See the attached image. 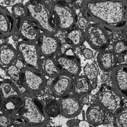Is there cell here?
<instances>
[{
  "instance_id": "25",
  "label": "cell",
  "mask_w": 127,
  "mask_h": 127,
  "mask_svg": "<svg viewBox=\"0 0 127 127\" xmlns=\"http://www.w3.org/2000/svg\"><path fill=\"white\" fill-rule=\"evenodd\" d=\"M45 111L49 117H55L60 114L59 101L54 99H48L44 105Z\"/></svg>"
},
{
  "instance_id": "5",
  "label": "cell",
  "mask_w": 127,
  "mask_h": 127,
  "mask_svg": "<svg viewBox=\"0 0 127 127\" xmlns=\"http://www.w3.org/2000/svg\"><path fill=\"white\" fill-rule=\"evenodd\" d=\"M21 85L29 93L37 95L46 86L47 79L39 70L25 66L21 70Z\"/></svg>"
},
{
  "instance_id": "26",
  "label": "cell",
  "mask_w": 127,
  "mask_h": 127,
  "mask_svg": "<svg viewBox=\"0 0 127 127\" xmlns=\"http://www.w3.org/2000/svg\"><path fill=\"white\" fill-rule=\"evenodd\" d=\"M115 126L118 127H127V107L119 110L114 115Z\"/></svg>"
},
{
  "instance_id": "44",
  "label": "cell",
  "mask_w": 127,
  "mask_h": 127,
  "mask_svg": "<svg viewBox=\"0 0 127 127\" xmlns=\"http://www.w3.org/2000/svg\"><path fill=\"white\" fill-rule=\"evenodd\" d=\"M0 109H1V108H0Z\"/></svg>"
},
{
  "instance_id": "36",
  "label": "cell",
  "mask_w": 127,
  "mask_h": 127,
  "mask_svg": "<svg viewBox=\"0 0 127 127\" xmlns=\"http://www.w3.org/2000/svg\"><path fill=\"white\" fill-rule=\"evenodd\" d=\"M78 127H90L93 126L90 123H89L87 121L83 120L81 121H79L78 126Z\"/></svg>"
},
{
  "instance_id": "19",
  "label": "cell",
  "mask_w": 127,
  "mask_h": 127,
  "mask_svg": "<svg viewBox=\"0 0 127 127\" xmlns=\"http://www.w3.org/2000/svg\"><path fill=\"white\" fill-rule=\"evenodd\" d=\"M97 62L102 70L105 72L111 71L117 65V58L114 52L103 51L98 54Z\"/></svg>"
},
{
  "instance_id": "9",
  "label": "cell",
  "mask_w": 127,
  "mask_h": 127,
  "mask_svg": "<svg viewBox=\"0 0 127 127\" xmlns=\"http://www.w3.org/2000/svg\"><path fill=\"white\" fill-rule=\"evenodd\" d=\"M15 33L22 40L36 43L40 35V29L28 16L16 20Z\"/></svg>"
},
{
  "instance_id": "11",
  "label": "cell",
  "mask_w": 127,
  "mask_h": 127,
  "mask_svg": "<svg viewBox=\"0 0 127 127\" xmlns=\"http://www.w3.org/2000/svg\"><path fill=\"white\" fill-rule=\"evenodd\" d=\"M60 114L67 118H72L80 113L82 103L76 96L69 95L59 98Z\"/></svg>"
},
{
  "instance_id": "31",
  "label": "cell",
  "mask_w": 127,
  "mask_h": 127,
  "mask_svg": "<svg viewBox=\"0 0 127 127\" xmlns=\"http://www.w3.org/2000/svg\"><path fill=\"white\" fill-rule=\"evenodd\" d=\"M76 22L79 28L82 29H85L90 24V21L81 12L77 17Z\"/></svg>"
},
{
  "instance_id": "23",
  "label": "cell",
  "mask_w": 127,
  "mask_h": 127,
  "mask_svg": "<svg viewBox=\"0 0 127 127\" xmlns=\"http://www.w3.org/2000/svg\"><path fill=\"white\" fill-rule=\"evenodd\" d=\"M66 40L73 47H78L82 45L84 39V31L80 28H72L66 33Z\"/></svg>"
},
{
  "instance_id": "42",
  "label": "cell",
  "mask_w": 127,
  "mask_h": 127,
  "mask_svg": "<svg viewBox=\"0 0 127 127\" xmlns=\"http://www.w3.org/2000/svg\"><path fill=\"white\" fill-rule=\"evenodd\" d=\"M3 101V99L2 98V97L1 95V94L0 93V108H1V105L2 104Z\"/></svg>"
},
{
  "instance_id": "1",
  "label": "cell",
  "mask_w": 127,
  "mask_h": 127,
  "mask_svg": "<svg viewBox=\"0 0 127 127\" xmlns=\"http://www.w3.org/2000/svg\"><path fill=\"white\" fill-rule=\"evenodd\" d=\"M81 12L90 21L118 31L127 26V0H84Z\"/></svg>"
},
{
  "instance_id": "34",
  "label": "cell",
  "mask_w": 127,
  "mask_h": 127,
  "mask_svg": "<svg viewBox=\"0 0 127 127\" xmlns=\"http://www.w3.org/2000/svg\"><path fill=\"white\" fill-rule=\"evenodd\" d=\"M0 77L2 79H10L7 73H6L5 69L2 68L1 67H0Z\"/></svg>"
},
{
  "instance_id": "13",
  "label": "cell",
  "mask_w": 127,
  "mask_h": 127,
  "mask_svg": "<svg viewBox=\"0 0 127 127\" xmlns=\"http://www.w3.org/2000/svg\"><path fill=\"white\" fill-rule=\"evenodd\" d=\"M73 77L66 72H61L53 82L51 91L55 97L60 98L65 96L72 89Z\"/></svg>"
},
{
  "instance_id": "4",
  "label": "cell",
  "mask_w": 127,
  "mask_h": 127,
  "mask_svg": "<svg viewBox=\"0 0 127 127\" xmlns=\"http://www.w3.org/2000/svg\"><path fill=\"white\" fill-rule=\"evenodd\" d=\"M51 10L53 23L57 29L68 31L76 23L77 15L74 8L66 3H53Z\"/></svg>"
},
{
  "instance_id": "41",
  "label": "cell",
  "mask_w": 127,
  "mask_h": 127,
  "mask_svg": "<svg viewBox=\"0 0 127 127\" xmlns=\"http://www.w3.org/2000/svg\"><path fill=\"white\" fill-rule=\"evenodd\" d=\"M124 58L122 56H120L117 58V62L119 61V63H121L124 61Z\"/></svg>"
},
{
  "instance_id": "14",
  "label": "cell",
  "mask_w": 127,
  "mask_h": 127,
  "mask_svg": "<svg viewBox=\"0 0 127 127\" xmlns=\"http://www.w3.org/2000/svg\"><path fill=\"white\" fill-rule=\"evenodd\" d=\"M56 61L64 72L74 77L79 75L81 70L80 62L74 53H64L58 57Z\"/></svg>"
},
{
  "instance_id": "21",
  "label": "cell",
  "mask_w": 127,
  "mask_h": 127,
  "mask_svg": "<svg viewBox=\"0 0 127 127\" xmlns=\"http://www.w3.org/2000/svg\"><path fill=\"white\" fill-rule=\"evenodd\" d=\"M0 93L3 100L11 97L20 96L21 93L18 85L10 79L0 81Z\"/></svg>"
},
{
  "instance_id": "45",
  "label": "cell",
  "mask_w": 127,
  "mask_h": 127,
  "mask_svg": "<svg viewBox=\"0 0 127 127\" xmlns=\"http://www.w3.org/2000/svg\"></svg>"
},
{
  "instance_id": "7",
  "label": "cell",
  "mask_w": 127,
  "mask_h": 127,
  "mask_svg": "<svg viewBox=\"0 0 127 127\" xmlns=\"http://www.w3.org/2000/svg\"><path fill=\"white\" fill-rule=\"evenodd\" d=\"M85 29V39L93 49L102 50L109 45L108 33L102 26L94 23L89 24Z\"/></svg>"
},
{
  "instance_id": "43",
  "label": "cell",
  "mask_w": 127,
  "mask_h": 127,
  "mask_svg": "<svg viewBox=\"0 0 127 127\" xmlns=\"http://www.w3.org/2000/svg\"><path fill=\"white\" fill-rule=\"evenodd\" d=\"M31 0V1H36V0Z\"/></svg>"
},
{
  "instance_id": "22",
  "label": "cell",
  "mask_w": 127,
  "mask_h": 127,
  "mask_svg": "<svg viewBox=\"0 0 127 127\" xmlns=\"http://www.w3.org/2000/svg\"><path fill=\"white\" fill-rule=\"evenodd\" d=\"M22 104V100L21 96L8 98L3 100L0 111L11 115L14 119Z\"/></svg>"
},
{
  "instance_id": "20",
  "label": "cell",
  "mask_w": 127,
  "mask_h": 127,
  "mask_svg": "<svg viewBox=\"0 0 127 127\" xmlns=\"http://www.w3.org/2000/svg\"><path fill=\"white\" fill-rule=\"evenodd\" d=\"M92 88V83L85 75H77L74 77L72 90L76 95L83 96L87 95Z\"/></svg>"
},
{
  "instance_id": "3",
  "label": "cell",
  "mask_w": 127,
  "mask_h": 127,
  "mask_svg": "<svg viewBox=\"0 0 127 127\" xmlns=\"http://www.w3.org/2000/svg\"><path fill=\"white\" fill-rule=\"evenodd\" d=\"M25 6L28 16L36 22L40 30L50 34L57 33L58 29L52 20L51 8L46 2L40 0H29Z\"/></svg>"
},
{
  "instance_id": "12",
  "label": "cell",
  "mask_w": 127,
  "mask_h": 127,
  "mask_svg": "<svg viewBox=\"0 0 127 127\" xmlns=\"http://www.w3.org/2000/svg\"><path fill=\"white\" fill-rule=\"evenodd\" d=\"M111 71L114 89L120 96L127 97V64L116 66Z\"/></svg>"
},
{
  "instance_id": "35",
  "label": "cell",
  "mask_w": 127,
  "mask_h": 127,
  "mask_svg": "<svg viewBox=\"0 0 127 127\" xmlns=\"http://www.w3.org/2000/svg\"><path fill=\"white\" fill-rule=\"evenodd\" d=\"M79 122V120L77 119H72L68 121L66 123V125L69 127H75L78 126Z\"/></svg>"
},
{
  "instance_id": "6",
  "label": "cell",
  "mask_w": 127,
  "mask_h": 127,
  "mask_svg": "<svg viewBox=\"0 0 127 127\" xmlns=\"http://www.w3.org/2000/svg\"><path fill=\"white\" fill-rule=\"evenodd\" d=\"M97 99L99 104L110 114L114 115L122 105L121 96L109 85L103 84L97 94Z\"/></svg>"
},
{
  "instance_id": "27",
  "label": "cell",
  "mask_w": 127,
  "mask_h": 127,
  "mask_svg": "<svg viewBox=\"0 0 127 127\" xmlns=\"http://www.w3.org/2000/svg\"><path fill=\"white\" fill-rule=\"evenodd\" d=\"M6 72L10 78L17 85H21V70L14 64L9 66L5 69Z\"/></svg>"
},
{
  "instance_id": "32",
  "label": "cell",
  "mask_w": 127,
  "mask_h": 127,
  "mask_svg": "<svg viewBox=\"0 0 127 127\" xmlns=\"http://www.w3.org/2000/svg\"><path fill=\"white\" fill-rule=\"evenodd\" d=\"M82 55L87 60H90L94 57V54L92 51L88 48H84L83 49Z\"/></svg>"
},
{
  "instance_id": "16",
  "label": "cell",
  "mask_w": 127,
  "mask_h": 127,
  "mask_svg": "<svg viewBox=\"0 0 127 127\" xmlns=\"http://www.w3.org/2000/svg\"><path fill=\"white\" fill-rule=\"evenodd\" d=\"M18 54L16 48L9 44L4 43L0 45V67L5 69L13 64Z\"/></svg>"
},
{
  "instance_id": "2",
  "label": "cell",
  "mask_w": 127,
  "mask_h": 127,
  "mask_svg": "<svg viewBox=\"0 0 127 127\" xmlns=\"http://www.w3.org/2000/svg\"><path fill=\"white\" fill-rule=\"evenodd\" d=\"M22 104L14 120L19 119L26 127H41L47 125L50 117L46 113L44 105L36 95L27 91L21 94Z\"/></svg>"
},
{
  "instance_id": "15",
  "label": "cell",
  "mask_w": 127,
  "mask_h": 127,
  "mask_svg": "<svg viewBox=\"0 0 127 127\" xmlns=\"http://www.w3.org/2000/svg\"><path fill=\"white\" fill-rule=\"evenodd\" d=\"M16 19L6 8L0 5V38H7L15 33Z\"/></svg>"
},
{
  "instance_id": "8",
  "label": "cell",
  "mask_w": 127,
  "mask_h": 127,
  "mask_svg": "<svg viewBox=\"0 0 127 127\" xmlns=\"http://www.w3.org/2000/svg\"><path fill=\"white\" fill-rule=\"evenodd\" d=\"M16 49L19 57L22 59L25 66L39 70V64L41 56L36 43L21 40L17 43Z\"/></svg>"
},
{
  "instance_id": "28",
  "label": "cell",
  "mask_w": 127,
  "mask_h": 127,
  "mask_svg": "<svg viewBox=\"0 0 127 127\" xmlns=\"http://www.w3.org/2000/svg\"><path fill=\"white\" fill-rule=\"evenodd\" d=\"M11 13L16 20L28 16L25 6L21 3H17L12 6Z\"/></svg>"
},
{
  "instance_id": "40",
  "label": "cell",
  "mask_w": 127,
  "mask_h": 127,
  "mask_svg": "<svg viewBox=\"0 0 127 127\" xmlns=\"http://www.w3.org/2000/svg\"><path fill=\"white\" fill-rule=\"evenodd\" d=\"M101 79H102L103 81H107V80L108 79L109 76H108V75H107V74H103V75H102L101 76Z\"/></svg>"
},
{
  "instance_id": "38",
  "label": "cell",
  "mask_w": 127,
  "mask_h": 127,
  "mask_svg": "<svg viewBox=\"0 0 127 127\" xmlns=\"http://www.w3.org/2000/svg\"><path fill=\"white\" fill-rule=\"evenodd\" d=\"M83 98L82 99V100H81L82 101V104H87L89 102V96L87 95H85L84 96H83Z\"/></svg>"
},
{
  "instance_id": "24",
  "label": "cell",
  "mask_w": 127,
  "mask_h": 127,
  "mask_svg": "<svg viewBox=\"0 0 127 127\" xmlns=\"http://www.w3.org/2000/svg\"><path fill=\"white\" fill-rule=\"evenodd\" d=\"M84 75L89 79V80L93 84H96L98 75V69L97 64L95 62L87 63L83 68Z\"/></svg>"
},
{
  "instance_id": "29",
  "label": "cell",
  "mask_w": 127,
  "mask_h": 127,
  "mask_svg": "<svg viewBox=\"0 0 127 127\" xmlns=\"http://www.w3.org/2000/svg\"><path fill=\"white\" fill-rule=\"evenodd\" d=\"M13 118L10 115L0 111V127H9L13 126Z\"/></svg>"
},
{
  "instance_id": "37",
  "label": "cell",
  "mask_w": 127,
  "mask_h": 127,
  "mask_svg": "<svg viewBox=\"0 0 127 127\" xmlns=\"http://www.w3.org/2000/svg\"><path fill=\"white\" fill-rule=\"evenodd\" d=\"M75 0H51V1L53 3L56 2H62V3H72Z\"/></svg>"
},
{
  "instance_id": "10",
  "label": "cell",
  "mask_w": 127,
  "mask_h": 127,
  "mask_svg": "<svg viewBox=\"0 0 127 127\" xmlns=\"http://www.w3.org/2000/svg\"><path fill=\"white\" fill-rule=\"evenodd\" d=\"M36 44L41 57H53L58 54L61 48L59 39L55 35L45 32L40 33Z\"/></svg>"
},
{
  "instance_id": "39",
  "label": "cell",
  "mask_w": 127,
  "mask_h": 127,
  "mask_svg": "<svg viewBox=\"0 0 127 127\" xmlns=\"http://www.w3.org/2000/svg\"><path fill=\"white\" fill-rule=\"evenodd\" d=\"M123 35L125 39L127 41V26L123 29Z\"/></svg>"
},
{
  "instance_id": "18",
  "label": "cell",
  "mask_w": 127,
  "mask_h": 127,
  "mask_svg": "<svg viewBox=\"0 0 127 127\" xmlns=\"http://www.w3.org/2000/svg\"><path fill=\"white\" fill-rule=\"evenodd\" d=\"M86 118L93 126L100 125L106 119L105 110L100 104H92L86 110Z\"/></svg>"
},
{
  "instance_id": "33",
  "label": "cell",
  "mask_w": 127,
  "mask_h": 127,
  "mask_svg": "<svg viewBox=\"0 0 127 127\" xmlns=\"http://www.w3.org/2000/svg\"><path fill=\"white\" fill-rule=\"evenodd\" d=\"M13 64L16 67H17L18 68H19L21 70H22L25 66L24 63H23L22 59L19 57V56H18V57L17 58V59H16V60L15 61V63Z\"/></svg>"
},
{
  "instance_id": "30",
  "label": "cell",
  "mask_w": 127,
  "mask_h": 127,
  "mask_svg": "<svg viewBox=\"0 0 127 127\" xmlns=\"http://www.w3.org/2000/svg\"><path fill=\"white\" fill-rule=\"evenodd\" d=\"M113 50L116 55H120L127 50V46L124 42L117 41L113 44Z\"/></svg>"
},
{
  "instance_id": "17",
  "label": "cell",
  "mask_w": 127,
  "mask_h": 127,
  "mask_svg": "<svg viewBox=\"0 0 127 127\" xmlns=\"http://www.w3.org/2000/svg\"><path fill=\"white\" fill-rule=\"evenodd\" d=\"M39 70L45 76L49 77L57 76L62 72L56 60L52 57H41Z\"/></svg>"
}]
</instances>
